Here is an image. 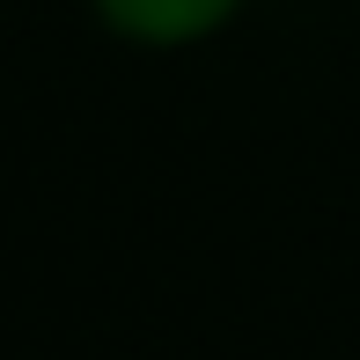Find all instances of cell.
I'll return each mask as SVG.
<instances>
[{
    "instance_id": "1",
    "label": "cell",
    "mask_w": 360,
    "mask_h": 360,
    "mask_svg": "<svg viewBox=\"0 0 360 360\" xmlns=\"http://www.w3.org/2000/svg\"><path fill=\"white\" fill-rule=\"evenodd\" d=\"M96 22L125 44H147V52H176V44H199L228 30L243 15V0H89Z\"/></svg>"
}]
</instances>
